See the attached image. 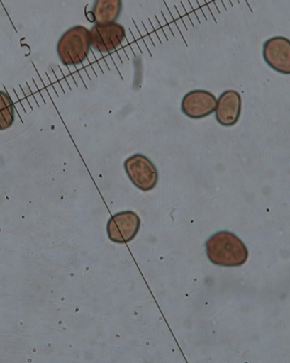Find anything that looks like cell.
I'll return each instance as SVG.
<instances>
[{
	"instance_id": "6da1fadb",
	"label": "cell",
	"mask_w": 290,
	"mask_h": 363,
	"mask_svg": "<svg viewBox=\"0 0 290 363\" xmlns=\"http://www.w3.org/2000/svg\"><path fill=\"white\" fill-rule=\"evenodd\" d=\"M206 256L214 265L240 267L247 262V247L231 232L220 231L211 236L206 244Z\"/></svg>"
},
{
	"instance_id": "7a4b0ae2",
	"label": "cell",
	"mask_w": 290,
	"mask_h": 363,
	"mask_svg": "<svg viewBox=\"0 0 290 363\" xmlns=\"http://www.w3.org/2000/svg\"><path fill=\"white\" fill-rule=\"evenodd\" d=\"M90 30L84 26H75L60 37L57 54L65 66H77L88 58L91 48Z\"/></svg>"
},
{
	"instance_id": "3957f363",
	"label": "cell",
	"mask_w": 290,
	"mask_h": 363,
	"mask_svg": "<svg viewBox=\"0 0 290 363\" xmlns=\"http://www.w3.org/2000/svg\"><path fill=\"white\" fill-rule=\"evenodd\" d=\"M124 168L135 187L144 192L150 191L158 184L159 174L151 160L142 154H135L125 160Z\"/></svg>"
},
{
	"instance_id": "277c9868",
	"label": "cell",
	"mask_w": 290,
	"mask_h": 363,
	"mask_svg": "<svg viewBox=\"0 0 290 363\" xmlns=\"http://www.w3.org/2000/svg\"><path fill=\"white\" fill-rule=\"evenodd\" d=\"M140 218L134 211H125L116 213L107 223V235L116 244H127L138 235L140 228Z\"/></svg>"
},
{
	"instance_id": "5b68a950",
	"label": "cell",
	"mask_w": 290,
	"mask_h": 363,
	"mask_svg": "<svg viewBox=\"0 0 290 363\" xmlns=\"http://www.w3.org/2000/svg\"><path fill=\"white\" fill-rule=\"evenodd\" d=\"M218 99L206 90H193L184 95L181 103L182 112L191 119H202L215 112Z\"/></svg>"
},
{
	"instance_id": "8992f818",
	"label": "cell",
	"mask_w": 290,
	"mask_h": 363,
	"mask_svg": "<svg viewBox=\"0 0 290 363\" xmlns=\"http://www.w3.org/2000/svg\"><path fill=\"white\" fill-rule=\"evenodd\" d=\"M91 45L101 53H110L123 44L126 37L123 26L114 23L95 25L90 30Z\"/></svg>"
},
{
	"instance_id": "52a82bcc",
	"label": "cell",
	"mask_w": 290,
	"mask_h": 363,
	"mask_svg": "<svg viewBox=\"0 0 290 363\" xmlns=\"http://www.w3.org/2000/svg\"><path fill=\"white\" fill-rule=\"evenodd\" d=\"M263 57L274 71L290 75V40L284 37H274L263 45Z\"/></svg>"
},
{
	"instance_id": "ba28073f",
	"label": "cell",
	"mask_w": 290,
	"mask_h": 363,
	"mask_svg": "<svg viewBox=\"0 0 290 363\" xmlns=\"http://www.w3.org/2000/svg\"><path fill=\"white\" fill-rule=\"evenodd\" d=\"M242 110L240 94L235 90L225 91L218 99L216 118L223 127H233L240 119Z\"/></svg>"
},
{
	"instance_id": "9c48e42d",
	"label": "cell",
	"mask_w": 290,
	"mask_h": 363,
	"mask_svg": "<svg viewBox=\"0 0 290 363\" xmlns=\"http://www.w3.org/2000/svg\"><path fill=\"white\" fill-rule=\"evenodd\" d=\"M122 10L123 0H95L91 21L98 25L114 23Z\"/></svg>"
},
{
	"instance_id": "30bf717a",
	"label": "cell",
	"mask_w": 290,
	"mask_h": 363,
	"mask_svg": "<svg viewBox=\"0 0 290 363\" xmlns=\"http://www.w3.org/2000/svg\"><path fill=\"white\" fill-rule=\"evenodd\" d=\"M15 106L6 92L0 90V131L6 130L15 123Z\"/></svg>"
}]
</instances>
